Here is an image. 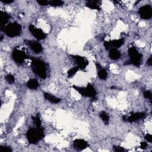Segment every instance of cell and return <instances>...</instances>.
<instances>
[{
    "label": "cell",
    "mask_w": 152,
    "mask_h": 152,
    "mask_svg": "<svg viewBox=\"0 0 152 152\" xmlns=\"http://www.w3.org/2000/svg\"><path fill=\"white\" fill-rule=\"evenodd\" d=\"M44 136V131L42 126H36L30 129L26 133V137L29 143L36 144Z\"/></svg>",
    "instance_id": "1"
},
{
    "label": "cell",
    "mask_w": 152,
    "mask_h": 152,
    "mask_svg": "<svg viewBox=\"0 0 152 152\" xmlns=\"http://www.w3.org/2000/svg\"><path fill=\"white\" fill-rule=\"evenodd\" d=\"M29 30L32 35L38 40H43L46 38V35L39 28H36L33 24H30L29 26Z\"/></svg>",
    "instance_id": "7"
},
{
    "label": "cell",
    "mask_w": 152,
    "mask_h": 152,
    "mask_svg": "<svg viewBox=\"0 0 152 152\" xmlns=\"http://www.w3.org/2000/svg\"><path fill=\"white\" fill-rule=\"evenodd\" d=\"M99 116L105 124H108L109 121V117L105 111H101L99 114Z\"/></svg>",
    "instance_id": "20"
},
{
    "label": "cell",
    "mask_w": 152,
    "mask_h": 152,
    "mask_svg": "<svg viewBox=\"0 0 152 152\" xmlns=\"http://www.w3.org/2000/svg\"><path fill=\"white\" fill-rule=\"evenodd\" d=\"M111 41V47L115 48H118L122 46L124 43V40L123 38L119 39H115L113 40H110Z\"/></svg>",
    "instance_id": "18"
},
{
    "label": "cell",
    "mask_w": 152,
    "mask_h": 152,
    "mask_svg": "<svg viewBox=\"0 0 152 152\" xmlns=\"http://www.w3.org/2000/svg\"><path fill=\"white\" fill-rule=\"evenodd\" d=\"M26 86H27L28 88H29V89L36 90L39 87V83L36 79H32L29 80L28 82V83L26 84Z\"/></svg>",
    "instance_id": "17"
},
{
    "label": "cell",
    "mask_w": 152,
    "mask_h": 152,
    "mask_svg": "<svg viewBox=\"0 0 152 152\" xmlns=\"http://www.w3.org/2000/svg\"><path fill=\"white\" fill-rule=\"evenodd\" d=\"M33 122L35 124L36 126H41V120L38 115H36V116H32Z\"/></svg>",
    "instance_id": "23"
},
{
    "label": "cell",
    "mask_w": 152,
    "mask_h": 152,
    "mask_svg": "<svg viewBox=\"0 0 152 152\" xmlns=\"http://www.w3.org/2000/svg\"><path fill=\"white\" fill-rule=\"evenodd\" d=\"M12 58L13 60L18 64H23L28 58L26 54L21 50L14 49L12 53Z\"/></svg>",
    "instance_id": "6"
},
{
    "label": "cell",
    "mask_w": 152,
    "mask_h": 152,
    "mask_svg": "<svg viewBox=\"0 0 152 152\" xmlns=\"http://www.w3.org/2000/svg\"><path fill=\"white\" fill-rule=\"evenodd\" d=\"M145 116H146V114L144 112L134 113V114H132L130 116H127V118H126V122H133L144 118Z\"/></svg>",
    "instance_id": "12"
},
{
    "label": "cell",
    "mask_w": 152,
    "mask_h": 152,
    "mask_svg": "<svg viewBox=\"0 0 152 152\" xmlns=\"http://www.w3.org/2000/svg\"><path fill=\"white\" fill-rule=\"evenodd\" d=\"M72 88L79 92L82 96L87 97H90L92 99L96 98L97 92L94 87L91 84H88L86 87H79L77 86H72Z\"/></svg>",
    "instance_id": "4"
},
{
    "label": "cell",
    "mask_w": 152,
    "mask_h": 152,
    "mask_svg": "<svg viewBox=\"0 0 152 152\" xmlns=\"http://www.w3.org/2000/svg\"><path fill=\"white\" fill-rule=\"evenodd\" d=\"M32 68L33 71L42 79L46 77V68L45 63L38 58H32Z\"/></svg>",
    "instance_id": "2"
},
{
    "label": "cell",
    "mask_w": 152,
    "mask_h": 152,
    "mask_svg": "<svg viewBox=\"0 0 152 152\" xmlns=\"http://www.w3.org/2000/svg\"><path fill=\"white\" fill-rule=\"evenodd\" d=\"M6 81L10 83V84H13L14 82H15V78L14 77V75L11 74H7L6 77H5Z\"/></svg>",
    "instance_id": "24"
},
{
    "label": "cell",
    "mask_w": 152,
    "mask_h": 152,
    "mask_svg": "<svg viewBox=\"0 0 152 152\" xmlns=\"http://www.w3.org/2000/svg\"><path fill=\"white\" fill-rule=\"evenodd\" d=\"M37 2L42 6H46L49 5V1H47V0H38Z\"/></svg>",
    "instance_id": "27"
},
{
    "label": "cell",
    "mask_w": 152,
    "mask_h": 152,
    "mask_svg": "<svg viewBox=\"0 0 152 152\" xmlns=\"http://www.w3.org/2000/svg\"><path fill=\"white\" fill-rule=\"evenodd\" d=\"M0 151L1 152H11L13 150L9 146H1V147H0Z\"/></svg>",
    "instance_id": "25"
},
{
    "label": "cell",
    "mask_w": 152,
    "mask_h": 152,
    "mask_svg": "<svg viewBox=\"0 0 152 152\" xmlns=\"http://www.w3.org/2000/svg\"><path fill=\"white\" fill-rule=\"evenodd\" d=\"M139 14L140 17L144 20H149L152 17V9L149 5H145L140 8Z\"/></svg>",
    "instance_id": "8"
},
{
    "label": "cell",
    "mask_w": 152,
    "mask_h": 152,
    "mask_svg": "<svg viewBox=\"0 0 152 152\" xmlns=\"http://www.w3.org/2000/svg\"><path fill=\"white\" fill-rule=\"evenodd\" d=\"M1 2H3L4 4H11L12 3H13V0H1Z\"/></svg>",
    "instance_id": "32"
},
{
    "label": "cell",
    "mask_w": 152,
    "mask_h": 152,
    "mask_svg": "<svg viewBox=\"0 0 152 152\" xmlns=\"http://www.w3.org/2000/svg\"><path fill=\"white\" fill-rule=\"evenodd\" d=\"M147 64L149 66H151L152 65V56H150V58L147 60Z\"/></svg>",
    "instance_id": "33"
},
{
    "label": "cell",
    "mask_w": 152,
    "mask_h": 152,
    "mask_svg": "<svg viewBox=\"0 0 152 152\" xmlns=\"http://www.w3.org/2000/svg\"><path fill=\"white\" fill-rule=\"evenodd\" d=\"M10 18V16L6 12L1 11V30L3 31Z\"/></svg>",
    "instance_id": "14"
},
{
    "label": "cell",
    "mask_w": 152,
    "mask_h": 152,
    "mask_svg": "<svg viewBox=\"0 0 152 152\" xmlns=\"http://www.w3.org/2000/svg\"><path fill=\"white\" fill-rule=\"evenodd\" d=\"M3 31L10 38L17 37L21 32V26L17 22L11 23L5 26Z\"/></svg>",
    "instance_id": "3"
},
{
    "label": "cell",
    "mask_w": 152,
    "mask_h": 152,
    "mask_svg": "<svg viewBox=\"0 0 152 152\" xmlns=\"http://www.w3.org/2000/svg\"><path fill=\"white\" fill-rule=\"evenodd\" d=\"M147 147V143L146 142H141L140 143V148L141 149H146Z\"/></svg>",
    "instance_id": "31"
},
{
    "label": "cell",
    "mask_w": 152,
    "mask_h": 152,
    "mask_svg": "<svg viewBox=\"0 0 152 152\" xmlns=\"http://www.w3.org/2000/svg\"><path fill=\"white\" fill-rule=\"evenodd\" d=\"M145 139L149 143H151L152 142V136L150 134H147L145 137H144Z\"/></svg>",
    "instance_id": "30"
},
{
    "label": "cell",
    "mask_w": 152,
    "mask_h": 152,
    "mask_svg": "<svg viewBox=\"0 0 152 152\" xmlns=\"http://www.w3.org/2000/svg\"><path fill=\"white\" fill-rule=\"evenodd\" d=\"M114 150L116 152H123L125 151V149L121 146H114Z\"/></svg>",
    "instance_id": "28"
},
{
    "label": "cell",
    "mask_w": 152,
    "mask_h": 152,
    "mask_svg": "<svg viewBox=\"0 0 152 152\" xmlns=\"http://www.w3.org/2000/svg\"><path fill=\"white\" fill-rule=\"evenodd\" d=\"M79 70V68L78 67H73L71 69H70L68 71H67V75L68 77H72L73 76L77 73Z\"/></svg>",
    "instance_id": "21"
},
{
    "label": "cell",
    "mask_w": 152,
    "mask_h": 152,
    "mask_svg": "<svg viewBox=\"0 0 152 152\" xmlns=\"http://www.w3.org/2000/svg\"><path fill=\"white\" fill-rule=\"evenodd\" d=\"M88 146V143L83 139H76L73 141V147L76 150H83Z\"/></svg>",
    "instance_id": "10"
},
{
    "label": "cell",
    "mask_w": 152,
    "mask_h": 152,
    "mask_svg": "<svg viewBox=\"0 0 152 152\" xmlns=\"http://www.w3.org/2000/svg\"><path fill=\"white\" fill-rule=\"evenodd\" d=\"M43 96L46 100L49 101L50 103L54 104H57L60 103L61 100V99L55 96L54 95H53L52 94L47 93V92L43 93Z\"/></svg>",
    "instance_id": "13"
},
{
    "label": "cell",
    "mask_w": 152,
    "mask_h": 152,
    "mask_svg": "<svg viewBox=\"0 0 152 152\" xmlns=\"http://www.w3.org/2000/svg\"><path fill=\"white\" fill-rule=\"evenodd\" d=\"M100 1H94V0H89L86 2V7L90 9L93 10H100Z\"/></svg>",
    "instance_id": "16"
},
{
    "label": "cell",
    "mask_w": 152,
    "mask_h": 152,
    "mask_svg": "<svg viewBox=\"0 0 152 152\" xmlns=\"http://www.w3.org/2000/svg\"><path fill=\"white\" fill-rule=\"evenodd\" d=\"M143 96L146 99H148L150 100V101H151V97H152V94L151 92L149 90H146L145 92H144L143 93Z\"/></svg>",
    "instance_id": "26"
},
{
    "label": "cell",
    "mask_w": 152,
    "mask_h": 152,
    "mask_svg": "<svg viewBox=\"0 0 152 152\" xmlns=\"http://www.w3.org/2000/svg\"><path fill=\"white\" fill-rule=\"evenodd\" d=\"M64 4V1L61 0H52L49 1V5L53 7H60Z\"/></svg>",
    "instance_id": "22"
},
{
    "label": "cell",
    "mask_w": 152,
    "mask_h": 152,
    "mask_svg": "<svg viewBox=\"0 0 152 152\" xmlns=\"http://www.w3.org/2000/svg\"><path fill=\"white\" fill-rule=\"evenodd\" d=\"M129 54L130 56V62L128 64H133L137 67H139L141 64L142 55L134 46H132L129 48Z\"/></svg>",
    "instance_id": "5"
},
{
    "label": "cell",
    "mask_w": 152,
    "mask_h": 152,
    "mask_svg": "<svg viewBox=\"0 0 152 152\" xmlns=\"http://www.w3.org/2000/svg\"><path fill=\"white\" fill-rule=\"evenodd\" d=\"M27 44L35 54H40L43 50V48L40 43L35 40H26Z\"/></svg>",
    "instance_id": "11"
},
{
    "label": "cell",
    "mask_w": 152,
    "mask_h": 152,
    "mask_svg": "<svg viewBox=\"0 0 152 152\" xmlns=\"http://www.w3.org/2000/svg\"><path fill=\"white\" fill-rule=\"evenodd\" d=\"M96 68L97 69H99V70L102 68V67H101V65H100V64L99 63H96Z\"/></svg>",
    "instance_id": "34"
},
{
    "label": "cell",
    "mask_w": 152,
    "mask_h": 152,
    "mask_svg": "<svg viewBox=\"0 0 152 152\" xmlns=\"http://www.w3.org/2000/svg\"><path fill=\"white\" fill-rule=\"evenodd\" d=\"M109 52V57L112 60H117L121 57V53L116 48H111Z\"/></svg>",
    "instance_id": "15"
},
{
    "label": "cell",
    "mask_w": 152,
    "mask_h": 152,
    "mask_svg": "<svg viewBox=\"0 0 152 152\" xmlns=\"http://www.w3.org/2000/svg\"><path fill=\"white\" fill-rule=\"evenodd\" d=\"M104 45L107 50H110L112 48L111 45V41H105Z\"/></svg>",
    "instance_id": "29"
},
{
    "label": "cell",
    "mask_w": 152,
    "mask_h": 152,
    "mask_svg": "<svg viewBox=\"0 0 152 152\" xmlns=\"http://www.w3.org/2000/svg\"><path fill=\"white\" fill-rule=\"evenodd\" d=\"M97 75L100 80H105L108 77V72L105 69L101 68L99 70Z\"/></svg>",
    "instance_id": "19"
},
{
    "label": "cell",
    "mask_w": 152,
    "mask_h": 152,
    "mask_svg": "<svg viewBox=\"0 0 152 152\" xmlns=\"http://www.w3.org/2000/svg\"><path fill=\"white\" fill-rule=\"evenodd\" d=\"M72 57L74 59L76 64H77V67L79 69L84 70L87 65L89 64L88 61L83 57L80 55H72Z\"/></svg>",
    "instance_id": "9"
}]
</instances>
